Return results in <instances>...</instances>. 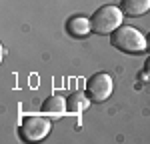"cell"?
<instances>
[{
    "label": "cell",
    "mask_w": 150,
    "mask_h": 144,
    "mask_svg": "<svg viewBox=\"0 0 150 144\" xmlns=\"http://www.w3.org/2000/svg\"><path fill=\"white\" fill-rule=\"evenodd\" d=\"M146 50H148V52H150V32H148V34H146Z\"/></svg>",
    "instance_id": "30bf717a"
},
{
    "label": "cell",
    "mask_w": 150,
    "mask_h": 144,
    "mask_svg": "<svg viewBox=\"0 0 150 144\" xmlns=\"http://www.w3.org/2000/svg\"><path fill=\"white\" fill-rule=\"evenodd\" d=\"M110 44L126 54H138L146 50V36L134 26H120L110 34Z\"/></svg>",
    "instance_id": "6da1fadb"
},
{
    "label": "cell",
    "mask_w": 150,
    "mask_h": 144,
    "mask_svg": "<svg viewBox=\"0 0 150 144\" xmlns=\"http://www.w3.org/2000/svg\"><path fill=\"white\" fill-rule=\"evenodd\" d=\"M90 106V98L88 94H82V92H72L66 98V108H68L70 114H80L82 110Z\"/></svg>",
    "instance_id": "8992f818"
},
{
    "label": "cell",
    "mask_w": 150,
    "mask_h": 144,
    "mask_svg": "<svg viewBox=\"0 0 150 144\" xmlns=\"http://www.w3.org/2000/svg\"><path fill=\"white\" fill-rule=\"evenodd\" d=\"M144 74H148V76H150V56L146 58V62H144Z\"/></svg>",
    "instance_id": "9c48e42d"
},
{
    "label": "cell",
    "mask_w": 150,
    "mask_h": 144,
    "mask_svg": "<svg viewBox=\"0 0 150 144\" xmlns=\"http://www.w3.org/2000/svg\"><path fill=\"white\" fill-rule=\"evenodd\" d=\"M52 130V122L42 116H24L20 122V136L26 142H38V140H44Z\"/></svg>",
    "instance_id": "3957f363"
},
{
    "label": "cell",
    "mask_w": 150,
    "mask_h": 144,
    "mask_svg": "<svg viewBox=\"0 0 150 144\" xmlns=\"http://www.w3.org/2000/svg\"><path fill=\"white\" fill-rule=\"evenodd\" d=\"M68 32L72 36H76V38H82V36H86L88 32H92V28H90V20H86V18H82V16H74V18H70L68 22Z\"/></svg>",
    "instance_id": "ba28073f"
},
{
    "label": "cell",
    "mask_w": 150,
    "mask_h": 144,
    "mask_svg": "<svg viewBox=\"0 0 150 144\" xmlns=\"http://www.w3.org/2000/svg\"><path fill=\"white\" fill-rule=\"evenodd\" d=\"M114 90V80L108 72H96L86 82V94L92 102H104Z\"/></svg>",
    "instance_id": "277c9868"
},
{
    "label": "cell",
    "mask_w": 150,
    "mask_h": 144,
    "mask_svg": "<svg viewBox=\"0 0 150 144\" xmlns=\"http://www.w3.org/2000/svg\"><path fill=\"white\" fill-rule=\"evenodd\" d=\"M120 8L128 16H142L150 10V0H122Z\"/></svg>",
    "instance_id": "52a82bcc"
},
{
    "label": "cell",
    "mask_w": 150,
    "mask_h": 144,
    "mask_svg": "<svg viewBox=\"0 0 150 144\" xmlns=\"http://www.w3.org/2000/svg\"><path fill=\"white\" fill-rule=\"evenodd\" d=\"M66 112H68L66 100L58 94L48 96L46 100H44V104H42V114H48V116H62Z\"/></svg>",
    "instance_id": "5b68a950"
},
{
    "label": "cell",
    "mask_w": 150,
    "mask_h": 144,
    "mask_svg": "<svg viewBox=\"0 0 150 144\" xmlns=\"http://www.w3.org/2000/svg\"><path fill=\"white\" fill-rule=\"evenodd\" d=\"M122 18H124L122 8H118L114 4H106V6H100L90 16V28H92V32L100 36L112 34L116 28L122 26Z\"/></svg>",
    "instance_id": "7a4b0ae2"
}]
</instances>
